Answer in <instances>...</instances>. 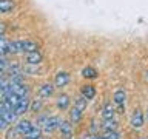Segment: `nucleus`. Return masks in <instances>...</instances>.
<instances>
[{"mask_svg": "<svg viewBox=\"0 0 148 139\" xmlns=\"http://www.w3.org/2000/svg\"><path fill=\"white\" fill-rule=\"evenodd\" d=\"M113 99H114V102H116L117 105H123V104H125V99H127V94H125L123 90H117V91L114 93Z\"/></svg>", "mask_w": 148, "mask_h": 139, "instance_id": "14", "label": "nucleus"}, {"mask_svg": "<svg viewBox=\"0 0 148 139\" xmlns=\"http://www.w3.org/2000/svg\"><path fill=\"white\" fill-rule=\"evenodd\" d=\"M6 127H8V122L2 118V116H0V130H5Z\"/></svg>", "mask_w": 148, "mask_h": 139, "instance_id": "25", "label": "nucleus"}, {"mask_svg": "<svg viewBox=\"0 0 148 139\" xmlns=\"http://www.w3.org/2000/svg\"><path fill=\"white\" fill-rule=\"evenodd\" d=\"M5 31H6V26H5V23H0V37H3Z\"/></svg>", "mask_w": 148, "mask_h": 139, "instance_id": "26", "label": "nucleus"}, {"mask_svg": "<svg viewBox=\"0 0 148 139\" xmlns=\"http://www.w3.org/2000/svg\"><path fill=\"white\" fill-rule=\"evenodd\" d=\"M25 73H39V68H25Z\"/></svg>", "mask_w": 148, "mask_h": 139, "instance_id": "27", "label": "nucleus"}, {"mask_svg": "<svg viewBox=\"0 0 148 139\" xmlns=\"http://www.w3.org/2000/svg\"><path fill=\"white\" fill-rule=\"evenodd\" d=\"M16 46L18 53H31V51H37V43L34 40H16Z\"/></svg>", "mask_w": 148, "mask_h": 139, "instance_id": "1", "label": "nucleus"}, {"mask_svg": "<svg viewBox=\"0 0 148 139\" xmlns=\"http://www.w3.org/2000/svg\"><path fill=\"white\" fill-rule=\"evenodd\" d=\"M131 125L134 128H140L143 125V114L140 110H136L131 116Z\"/></svg>", "mask_w": 148, "mask_h": 139, "instance_id": "7", "label": "nucleus"}, {"mask_svg": "<svg viewBox=\"0 0 148 139\" xmlns=\"http://www.w3.org/2000/svg\"><path fill=\"white\" fill-rule=\"evenodd\" d=\"M59 124H60V119H59V118H56V116H53V118H48V119L45 120V124H43V131H45V133L54 131L56 128H59Z\"/></svg>", "mask_w": 148, "mask_h": 139, "instance_id": "3", "label": "nucleus"}, {"mask_svg": "<svg viewBox=\"0 0 148 139\" xmlns=\"http://www.w3.org/2000/svg\"><path fill=\"white\" fill-rule=\"evenodd\" d=\"M2 73H3V71H0V76H2Z\"/></svg>", "mask_w": 148, "mask_h": 139, "instance_id": "31", "label": "nucleus"}, {"mask_svg": "<svg viewBox=\"0 0 148 139\" xmlns=\"http://www.w3.org/2000/svg\"><path fill=\"white\" fill-rule=\"evenodd\" d=\"M5 68H8V62L2 57V56H0V71H3Z\"/></svg>", "mask_w": 148, "mask_h": 139, "instance_id": "24", "label": "nucleus"}, {"mask_svg": "<svg viewBox=\"0 0 148 139\" xmlns=\"http://www.w3.org/2000/svg\"><path fill=\"white\" fill-rule=\"evenodd\" d=\"M59 128H60V131H62V136H65V138H71L73 127H71V124H69L68 120H60Z\"/></svg>", "mask_w": 148, "mask_h": 139, "instance_id": "9", "label": "nucleus"}, {"mask_svg": "<svg viewBox=\"0 0 148 139\" xmlns=\"http://www.w3.org/2000/svg\"><path fill=\"white\" fill-rule=\"evenodd\" d=\"M142 139H147V138H142Z\"/></svg>", "mask_w": 148, "mask_h": 139, "instance_id": "32", "label": "nucleus"}, {"mask_svg": "<svg viewBox=\"0 0 148 139\" xmlns=\"http://www.w3.org/2000/svg\"><path fill=\"white\" fill-rule=\"evenodd\" d=\"M68 105H69V97L66 94H62V96L57 97V107L60 110H66Z\"/></svg>", "mask_w": 148, "mask_h": 139, "instance_id": "15", "label": "nucleus"}, {"mask_svg": "<svg viewBox=\"0 0 148 139\" xmlns=\"http://www.w3.org/2000/svg\"><path fill=\"white\" fill-rule=\"evenodd\" d=\"M103 127H105V130H108V131H114L116 130V120L114 119H105Z\"/></svg>", "mask_w": 148, "mask_h": 139, "instance_id": "21", "label": "nucleus"}, {"mask_svg": "<svg viewBox=\"0 0 148 139\" xmlns=\"http://www.w3.org/2000/svg\"><path fill=\"white\" fill-rule=\"evenodd\" d=\"M43 59L39 51H31V53H26V63L28 65H39Z\"/></svg>", "mask_w": 148, "mask_h": 139, "instance_id": "4", "label": "nucleus"}, {"mask_svg": "<svg viewBox=\"0 0 148 139\" xmlns=\"http://www.w3.org/2000/svg\"><path fill=\"white\" fill-rule=\"evenodd\" d=\"M82 96L86 97V99H92L96 96V90L92 85H83L82 87Z\"/></svg>", "mask_w": 148, "mask_h": 139, "instance_id": "12", "label": "nucleus"}, {"mask_svg": "<svg viewBox=\"0 0 148 139\" xmlns=\"http://www.w3.org/2000/svg\"><path fill=\"white\" fill-rule=\"evenodd\" d=\"M105 136H106V139H120V136L116 133V130H114V131H108Z\"/></svg>", "mask_w": 148, "mask_h": 139, "instance_id": "23", "label": "nucleus"}, {"mask_svg": "<svg viewBox=\"0 0 148 139\" xmlns=\"http://www.w3.org/2000/svg\"><path fill=\"white\" fill-rule=\"evenodd\" d=\"M86 104H88V99L82 96V97H79V99L76 100L74 107H76V108H79V110H85V108H86Z\"/></svg>", "mask_w": 148, "mask_h": 139, "instance_id": "20", "label": "nucleus"}, {"mask_svg": "<svg viewBox=\"0 0 148 139\" xmlns=\"http://www.w3.org/2000/svg\"><path fill=\"white\" fill-rule=\"evenodd\" d=\"M40 136H42V131H40V128H34L32 127V130L29 133H26L25 134V139H40Z\"/></svg>", "mask_w": 148, "mask_h": 139, "instance_id": "18", "label": "nucleus"}, {"mask_svg": "<svg viewBox=\"0 0 148 139\" xmlns=\"http://www.w3.org/2000/svg\"><path fill=\"white\" fill-rule=\"evenodd\" d=\"M99 139H106V136H99Z\"/></svg>", "mask_w": 148, "mask_h": 139, "instance_id": "29", "label": "nucleus"}, {"mask_svg": "<svg viewBox=\"0 0 148 139\" xmlns=\"http://www.w3.org/2000/svg\"><path fill=\"white\" fill-rule=\"evenodd\" d=\"M17 133V128L16 130H9V133H8V139H11V138H14V134Z\"/></svg>", "mask_w": 148, "mask_h": 139, "instance_id": "28", "label": "nucleus"}, {"mask_svg": "<svg viewBox=\"0 0 148 139\" xmlns=\"http://www.w3.org/2000/svg\"><path fill=\"white\" fill-rule=\"evenodd\" d=\"M69 118H71L73 122H79L80 118H82V110H79V108L74 107V108L71 110V113H69Z\"/></svg>", "mask_w": 148, "mask_h": 139, "instance_id": "19", "label": "nucleus"}, {"mask_svg": "<svg viewBox=\"0 0 148 139\" xmlns=\"http://www.w3.org/2000/svg\"><path fill=\"white\" fill-rule=\"evenodd\" d=\"M82 76H85L88 79H96L97 77V71L92 67H86V68L82 70Z\"/></svg>", "mask_w": 148, "mask_h": 139, "instance_id": "16", "label": "nucleus"}, {"mask_svg": "<svg viewBox=\"0 0 148 139\" xmlns=\"http://www.w3.org/2000/svg\"><path fill=\"white\" fill-rule=\"evenodd\" d=\"M102 116H103V119H113L114 118V108L110 104L105 105L103 107V111H102Z\"/></svg>", "mask_w": 148, "mask_h": 139, "instance_id": "17", "label": "nucleus"}, {"mask_svg": "<svg viewBox=\"0 0 148 139\" xmlns=\"http://www.w3.org/2000/svg\"><path fill=\"white\" fill-rule=\"evenodd\" d=\"M9 91H12L14 94H17V96H20V97H26L28 87L23 85L22 82H9Z\"/></svg>", "mask_w": 148, "mask_h": 139, "instance_id": "2", "label": "nucleus"}, {"mask_svg": "<svg viewBox=\"0 0 148 139\" xmlns=\"http://www.w3.org/2000/svg\"><path fill=\"white\" fill-rule=\"evenodd\" d=\"M53 93H54V87L51 83H43L39 90V96L40 97H49Z\"/></svg>", "mask_w": 148, "mask_h": 139, "instance_id": "10", "label": "nucleus"}, {"mask_svg": "<svg viewBox=\"0 0 148 139\" xmlns=\"http://www.w3.org/2000/svg\"><path fill=\"white\" fill-rule=\"evenodd\" d=\"M28 108H29V99L28 97H22L20 100H18V104L14 107V111H16V114H23L25 111H28Z\"/></svg>", "mask_w": 148, "mask_h": 139, "instance_id": "5", "label": "nucleus"}, {"mask_svg": "<svg viewBox=\"0 0 148 139\" xmlns=\"http://www.w3.org/2000/svg\"><path fill=\"white\" fill-rule=\"evenodd\" d=\"M68 82H69V74H68V73H65V71H60V73H57V74H56V81H54L56 87L62 88V87H65V85H66Z\"/></svg>", "mask_w": 148, "mask_h": 139, "instance_id": "6", "label": "nucleus"}, {"mask_svg": "<svg viewBox=\"0 0 148 139\" xmlns=\"http://www.w3.org/2000/svg\"><path fill=\"white\" fill-rule=\"evenodd\" d=\"M0 93H2V83H0Z\"/></svg>", "mask_w": 148, "mask_h": 139, "instance_id": "30", "label": "nucleus"}, {"mask_svg": "<svg viewBox=\"0 0 148 139\" xmlns=\"http://www.w3.org/2000/svg\"><path fill=\"white\" fill-rule=\"evenodd\" d=\"M42 108V100H34L32 102V105H31V111H39Z\"/></svg>", "mask_w": 148, "mask_h": 139, "instance_id": "22", "label": "nucleus"}, {"mask_svg": "<svg viewBox=\"0 0 148 139\" xmlns=\"http://www.w3.org/2000/svg\"><path fill=\"white\" fill-rule=\"evenodd\" d=\"M16 6L14 0H0V12H9Z\"/></svg>", "mask_w": 148, "mask_h": 139, "instance_id": "11", "label": "nucleus"}, {"mask_svg": "<svg viewBox=\"0 0 148 139\" xmlns=\"http://www.w3.org/2000/svg\"><path fill=\"white\" fill-rule=\"evenodd\" d=\"M0 116H2V118L6 120L8 124H12L14 120L17 119V114H16V111H14V110H5Z\"/></svg>", "mask_w": 148, "mask_h": 139, "instance_id": "13", "label": "nucleus"}, {"mask_svg": "<svg viewBox=\"0 0 148 139\" xmlns=\"http://www.w3.org/2000/svg\"><path fill=\"white\" fill-rule=\"evenodd\" d=\"M16 128H17V133H20V134L25 136L26 133H29L32 130V124L29 122V120H20V122L17 124Z\"/></svg>", "mask_w": 148, "mask_h": 139, "instance_id": "8", "label": "nucleus"}]
</instances>
